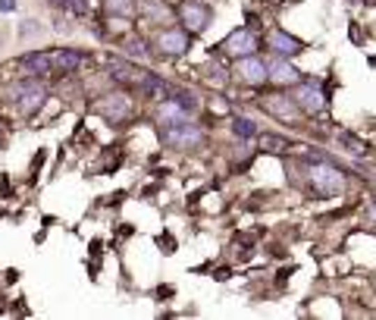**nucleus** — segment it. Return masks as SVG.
I'll return each mask as SVG.
<instances>
[{"mask_svg": "<svg viewBox=\"0 0 376 320\" xmlns=\"http://www.w3.org/2000/svg\"><path fill=\"white\" fill-rule=\"evenodd\" d=\"M50 3H56V6H63V0H50Z\"/></svg>", "mask_w": 376, "mask_h": 320, "instance_id": "nucleus-25", "label": "nucleus"}, {"mask_svg": "<svg viewBox=\"0 0 376 320\" xmlns=\"http://www.w3.org/2000/svg\"><path fill=\"white\" fill-rule=\"evenodd\" d=\"M135 85H138V94H141L144 100H154V104H163V100L169 98V88H173L154 73H141V79H138Z\"/></svg>", "mask_w": 376, "mask_h": 320, "instance_id": "nucleus-12", "label": "nucleus"}, {"mask_svg": "<svg viewBox=\"0 0 376 320\" xmlns=\"http://www.w3.org/2000/svg\"><path fill=\"white\" fill-rule=\"evenodd\" d=\"M125 54H129V56H138V60H144V56H148V54H144V41H135V38H132V41L125 44Z\"/></svg>", "mask_w": 376, "mask_h": 320, "instance_id": "nucleus-21", "label": "nucleus"}, {"mask_svg": "<svg viewBox=\"0 0 376 320\" xmlns=\"http://www.w3.org/2000/svg\"><path fill=\"white\" fill-rule=\"evenodd\" d=\"M267 47L273 50L276 56H298L301 50H304V41H298L295 35H288V31H282V29H273L267 35Z\"/></svg>", "mask_w": 376, "mask_h": 320, "instance_id": "nucleus-11", "label": "nucleus"}, {"mask_svg": "<svg viewBox=\"0 0 376 320\" xmlns=\"http://www.w3.org/2000/svg\"><path fill=\"white\" fill-rule=\"evenodd\" d=\"M219 50L238 60V56L257 54V50H260V38H257V31H254V29H235L223 44H219Z\"/></svg>", "mask_w": 376, "mask_h": 320, "instance_id": "nucleus-6", "label": "nucleus"}, {"mask_svg": "<svg viewBox=\"0 0 376 320\" xmlns=\"http://www.w3.org/2000/svg\"><path fill=\"white\" fill-rule=\"evenodd\" d=\"M160 138L173 151H194L201 144V129L188 116L182 119H160Z\"/></svg>", "mask_w": 376, "mask_h": 320, "instance_id": "nucleus-1", "label": "nucleus"}, {"mask_svg": "<svg viewBox=\"0 0 376 320\" xmlns=\"http://www.w3.org/2000/svg\"><path fill=\"white\" fill-rule=\"evenodd\" d=\"M269 82H276V85H282V88L298 85L301 73L288 63V56H276V60H269Z\"/></svg>", "mask_w": 376, "mask_h": 320, "instance_id": "nucleus-14", "label": "nucleus"}, {"mask_svg": "<svg viewBox=\"0 0 376 320\" xmlns=\"http://www.w3.org/2000/svg\"><path fill=\"white\" fill-rule=\"evenodd\" d=\"M44 98H47V91H44L38 82H22V85L13 91V100L19 104V110H22L25 116H31V113L44 104Z\"/></svg>", "mask_w": 376, "mask_h": 320, "instance_id": "nucleus-10", "label": "nucleus"}, {"mask_svg": "<svg viewBox=\"0 0 376 320\" xmlns=\"http://www.w3.org/2000/svg\"><path fill=\"white\" fill-rule=\"evenodd\" d=\"M154 50L160 56H182L191 50V31L188 29H160L154 35Z\"/></svg>", "mask_w": 376, "mask_h": 320, "instance_id": "nucleus-3", "label": "nucleus"}, {"mask_svg": "<svg viewBox=\"0 0 376 320\" xmlns=\"http://www.w3.org/2000/svg\"><path fill=\"white\" fill-rule=\"evenodd\" d=\"M295 100H298L301 113H307V116H320V113H326V107H329L326 94L320 91L317 85H311V82H298V88H295Z\"/></svg>", "mask_w": 376, "mask_h": 320, "instance_id": "nucleus-8", "label": "nucleus"}, {"mask_svg": "<svg viewBox=\"0 0 376 320\" xmlns=\"http://www.w3.org/2000/svg\"><path fill=\"white\" fill-rule=\"evenodd\" d=\"M235 75H238V82H244V85L260 88V85H267V82H269V63L263 60V56H257V54L238 56Z\"/></svg>", "mask_w": 376, "mask_h": 320, "instance_id": "nucleus-4", "label": "nucleus"}, {"mask_svg": "<svg viewBox=\"0 0 376 320\" xmlns=\"http://www.w3.org/2000/svg\"><path fill=\"white\" fill-rule=\"evenodd\" d=\"M257 144H260V151H267V154H285V151H292V142H288L285 135H273V132L257 135Z\"/></svg>", "mask_w": 376, "mask_h": 320, "instance_id": "nucleus-17", "label": "nucleus"}, {"mask_svg": "<svg viewBox=\"0 0 376 320\" xmlns=\"http://www.w3.org/2000/svg\"><path fill=\"white\" fill-rule=\"evenodd\" d=\"M132 98L125 91H113V94H107V98H100L97 104H94V113H100V116L107 119V123H123V119H129L132 116Z\"/></svg>", "mask_w": 376, "mask_h": 320, "instance_id": "nucleus-5", "label": "nucleus"}, {"mask_svg": "<svg viewBox=\"0 0 376 320\" xmlns=\"http://www.w3.org/2000/svg\"><path fill=\"white\" fill-rule=\"evenodd\" d=\"M307 176H311L313 192L323 195V198H332V195H342V192H345V176H342V169H336L332 163H326V160L313 163Z\"/></svg>", "mask_w": 376, "mask_h": 320, "instance_id": "nucleus-2", "label": "nucleus"}, {"mask_svg": "<svg viewBox=\"0 0 376 320\" xmlns=\"http://www.w3.org/2000/svg\"><path fill=\"white\" fill-rule=\"evenodd\" d=\"M367 217H370V223L376 226V204H370V207H367Z\"/></svg>", "mask_w": 376, "mask_h": 320, "instance_id": "nucleus-23", "label": "nucleus"}, {"mask_svg": "<svg viewBox=\"0 0 376 320\" xmlns=\"http://www.w3.org/2000/svg\"><path fill=\"white\" fill-rule=\"evenodd\" d=\"M179 19L191 35H198V31H204L207 25H210L213 10L207 3H201V0H185V3L179 6Z\"/></svg>", "mask_w": 376, "mask_h": 320, "instance_id": "nucleus-7", "label": "nucleus"}, {"mask_svg": "<svg viewBox=\"0 0 376 320\" xmlns=\"http://www.w3.org/2000/svg\"><path fill=\"white\" fill-rule=\"evenodd\" d=\"M166 100H173L175 107H182V110H185L188 116H194V113L201 110V100H198V94L185 91V88H169V98H166Z\"/></svg>", "mask_w": 376, "mask_h": 320, "instance_id": "nucleus-15", "label": "nucleus"}, {"mask_svg": "<svg viewBox=\"0 0 376 320\" xmlns=\"http://www.w3.org/2000/svg\"><path fill=\"white\" fill-rule=\"evenodd\" d=\"M260 107L269 113V116H276V119H282V123H295V119L301 116V107H298V100H288L285 94H269V98H263L260 100Z\"/></svg>", "mask_w": 376, "mask_h": 320, "instance_id": "nucleus-9", "label": "nucleus"}, {"mask_svg": "<svg viewBox=\"0 0 376 320\" xmlns=\"http://www.w3.org/2000/svg\"><path fill=\"white\" fill-rule=\"evenodd\" d=\"M232 132H235L238 138H257V135H260L257 125H254V119H248V116H235V119H232Z\"/></svg>", "mask_w": 376, "mask_h": 320, "instance_id": "nucleus-20", "label": "nucleus"}, {"mask_svg": "<svg viewBox=\"0 0 376 320\" xmlns=\"http://www.w3.org/2000/svg\"><path fill=\"white\" fill-rule=\"evenodd\" d=\"M107 10L110 13H132V3L129 0H107Z\"/></svg>", "mask_w": 376, "mask_h": 320, "instance_id": "nucleus-22", "label": "nucleus"}, {"mask_svg": "<svg viewBox=\"0 0 376 320\" xmlns=\"http://www.w3.org/2000/svg\"><path fill=\"white\" fill-rule=\"evenodd\" d=\"M22 66L29 69L31 75H50L54 73V60H50V54H25Z\"/></svg>", "mask_w": 376, "mask_h": 320, "instance_id": "nucleus-16", "label": "nucleus"}, {"mask_svg": "<svg viewBox=\"0 0 376 320\" xmlns=\"http://www.w3.org/2000/svg\"><path fill=\"white\" fill-rule=\"evenodd\" d=\"M0 6L3 10H16V0H0Z\"/></svg>", "mask_w": 376, "mask_h": 320, "instance_id": "nucleus-24", "label": "nucleus"}, {"mask_svg": "<svg viewBox=\"0 0 376 320\" xmlns=\"http://www.w3.org/2000/svg\"><path fill=\"white\" fill-rule=\"evenodd\" d=\"M338 144H342L348 154H354V157H363V154H370V144L363 142V138H357V135H351V132H338Z\"/></svg>", "mask_w": 376, "mask_h": 320, "instance_id": "nucleus-18", "label": "nucleus"}, {"mask_svg": "<svg viewBox=\"0 0 376 320\" xmlns=\"http://www.w3.org/2000/svg\"><path fill=\"white\" fill-rule=\"evenodd\" d=\"M138 13L157 19V22H163V16H169V10L163 6V0H138Z\"/></svg>", "mask_w": 376, "mask_h": 320, "instance_id": "nucleus-19", "label": "nucleus"}, {"mask_svg": "<svg viewBox=\"0 0 376 320\" xmlns=\"http://www.w3.org/2000/svg\"><path fill=\"white\" fill-rule=\"evenodd\" d=\"M50 60H54V73L72 75L75 69H81V66H85V63H88V56L81 54V50L66 47V50H54V54H50Z\"/></svg>", "mask_w": 376, "mask_h": 320, "instance_id": "nucleus-13", "label": "nucleus"}, {"mask_svg": "<svg viewBox=\"0 0 376 320\" xmlns=\"http://www.w3.org/2000/svg\"><path fill=\"white\" fill-rule=\"evenodd\" d=\"M370 185H373V192H376V179H373V182H370Z\"/></svg>", "mask_w": 376, "mask_h": 320, "instance_id": "nucleus-26", "label": "nucleus"}]
</instances>
